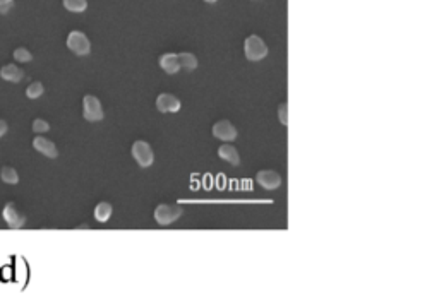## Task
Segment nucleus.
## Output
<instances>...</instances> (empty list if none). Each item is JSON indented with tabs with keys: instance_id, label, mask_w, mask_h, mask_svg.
<instances>
[{
	"instance_id": "1",
	"label": "nucleus",
	"mask_w": 439,
	"mask_h": 303,
	"mask_svg": "<svg viewBox=\"0 0 439 303\" xmlns=\"http://www.w3.org/2000/svg\"><path fill=\"white\" fill-rule=\"evenodd\" d=\"M244 53L251 62H259L268 55V45L264 43V40L258 34H251L246 38L244 43Z\"/></svg>"
},
{
	"instance_id": "2",
	"label": "nucleus",
	"mask_w": 439,
	"mask_h": 303,
	"mask_svg": "<svg viewBox=\"0 0 439 303\" xmlns=\"http://www.w3.org/2000/svg\"><path fill=\"white\" fill-rule=\"evenodd\" d=\"M67 46L70 51H74L76 55H89L91 51V41L83 31H70L67 36Z\"/></svg>"
},
{
	"instance_id": "3",
	"label": "nucleus",
	"mask_w": 439,
	"mask_h": 303,
	"mask_svg": "<svg viewBox=\"0 0 439 303\" xmlns=\"http://www.w3.org/2000/svg\"><path fill=\"white\" fill-rule=\"evenodd\" d=\"M182 216V207L178 204H160L155 209V219L158 224H170Z\"/></svg>"
},
{
	"instance_id": "4",
	"label": "nucleus",
	"mask_w": 439,
	"mask_h": 303,
	"mask_svg": "<svg viewBox=\"0 0 439 303\" xmlns=\"http://www.w3.org/2000/svg\"><path fill=\"white\" fill-rule=\"evenodd\" d=\"M83 113L84 118L89 122H98L105 117L103 106H101V101L93 94H86L83 100Z\"/></svg>"
},
{
	"instance_id": "5",
	"label": "nucleus",
	"mask_w": 439,
	"mask_h": 303,
	"mask_svg": "<svg viewBox=\"0 0 439 303\" xmlns=\"http://www.w3.org/2000/svg\"><path fill=\"white\" fill-rule=\"evenodd\" d=\"M132 156L142 168L151 166L153 161H155V153H153L150 144L144 141H136L132 144Z\"/></svg>"
},
{
	"instance_id": "6",
	"label": "nucleus",
	"mask_w": 439,
	"mask_h": 303,
	"mask_svg": "<svg viewBox=\"0 0 439 303\" xmlns=\"http://www.w3.org/2000/svg\"><path fill=\"white\" fill-rule=\"evenodd\" d=\"M2 214H4L6 223L11 226V228H21V226H24V223H26V216L17 209V205L14 202H7L4 205Z\"/></svg>"
},
{
	"instance_id": "7",
	"label": "nucleus",
	"mask_w": 439,
	"mask_h": 303,
	"mask_svg": "<svg viewBox=\"0 0 439 303\" xmlns=\"http://www.w3.org/2000/svg\"><path fill=\"white\" fill-rule=\"evenodd\" d=\"M213 136L225 142H232L237 139V128L230 120H218L213 125Z\"/></svg>"
},
{
	"instance_id": "8",
	"label": "nucleus",
	"mask_w": 439,
	"mask_h": 303,
	"mask_svg": "<svg viewBox=\"0 0 439 303\" xmlns=\"http://www.w3.org/2000/svg\"><path fill=\"white\" fill-rule=\"evenodd\" d=\"M256 180H258V183L266 190H275L282 185V177H280V173H277L275 169H261V172H258Z\"/></svg>"
},
{
	"instance_id": "9",
	"label": "nucleus",
	"mask_w": 439,
	"mask_h": 303,
	"mask_svg": "<svg viewBox=\"0 0 439 303\" xmlns=\"http://www.w3.org/2000/svg\"><path fill=\"white\" fill-rule=\"evenodd\" d=\"M156 108L161 113H175L180 110V100L170 92H161L156 98Z\"/></svg>"
},
{
	"instance_id": "10",
	"label": "nucleus",
	"mask_w": 439,
	"mask_h": 303,
	"mask_svg": "<svg viewBox=\"0 0 439 303\" xmlns=\"http://www.w3.org/2000/svg\"><path fill=\"white\" fill-rule=\"evenodd\" d=\"M33 146H34L36 151H40L42 154H45V156H48V158H57V154H59L57 146H55L52 141H48L47 137H34Z\"/></svg>"
},
{
	"instance_id": "11",
	"label": "nucleus",
	"mask_w": 439,
	"mask_h": 303,
	"mask_svg": "<svg viewBox=\"0 0 439 303\" xmlns=\"http://www.w3.org/2000/svg\"><path fill=\"white\" fill-rule=\"evenodd\" d=\"M160 67L167 74H175L180 70V60H178V53H163L160 56Z\"/></svg>"
},
{
	"instance_id": "12",
	"label": "nucleus",
	"mask_w": 439,
	"mask_h": 303,
	"mask_svg": "<svg viewBox=\"0 0 439 303\" xmlns=\"http://www.w3.org/2000/svg\"><path fill=\"white\" fill-rule=\"evenodd\" d=\"M218 156L222 159H225V161H228L230 164H233V166L241 164V156H239V151L228 142L222 144V146L218 147Z\"/></svg>"
},
{
	"instance_id": "13",
	"label": "nucleus",
	"mask_w": 439,
	"mask_h": 303,
	"mask_svg": "<svg viewBox=\"0 0 439 303\" xmlns=\"http://www.w3.org/2000/svg\"><path fill=\"white\" fill-rule=\"evenodd\" d=\"M0 75H2V79H6L9 82H19L24 77V72L16 64H7L0 69Z\"/></svg>"
},
{
	"instance_id": "14",
	"label": "nucleus",
	"mask_w": 439,
	"mask_h": 303,
	"mask_svg": "<svg viewBox=\"0 0 439 303\" xmlns=\"http://www.w3.org/2000/svg\"><path fill=\"white\" fill-rule=\"evenodd\" d=\"M112 204L110 202H98L96 204V207H95V218H96V221H100V223H106V221L110 219V216H112Z\"/></svg>"
},
{
	"instance_id": "15",
	"label": "nucleus",
	"mask_w": 439,
	"mask_h": 303,
	"mask_svg": "<svg viewBox=\"0 0 439 303\" xmlns=\"http://www.w3.org/2000/svg\"><path fill=\"white\" fill-rule=\"evenodd\" d=\"M178 60H180V69L194 70L197 67L196 55L191 53V51H184V53H178Z\"/></svg>"
},
{
	"instance_id": "16",
	"label": "nucleus",
	"mask_w": 439,
	"mask_h": 303,
	"mask_svg": "<svg viewBox=\"0 0 439 303\" xmlns=\"http://www.w3.org/2000/svg\"><path fill=\"white\" fill-rule=\"evenodd\" d=\"M64 7L70 12H83L88 7V0H64Z\"/></svg>"
},
{
	"instance_id": "17",
	"label": "nucleus",
	"mask_w": 439,
	"mask_h": 303,
	"mask_svg": "<svg viewBox=\"0 0 439 303\" xmlns=\"http://www.w3.org/2000/svg\"><path fill=\"white\" fill-rule=\"evenodd\" d=\"M0 177H2V180L6 183H12L14 185V183L19 182V175H17V172L12 166H4L2 172H0Z\"/></svg>"
},
{
	"instance_id": "18",
	"label": "nucleus",
	"mask_w": 439,
	"mask_h": 303,
	"mask_svg": "<svg viewBox=\"0 0 439 303\" xmlns=\"http://www.w3.org/2000/svg\"><path fill=\"white\" fill-rule=\"evenodd\" d=\"M43 91H45V87H43L42 82H40V81H34V82H31V84L28 86L26 96L31 98V100H36V98H40V96L43 94Z\"/></svg>"
},
{
	"instance_id": "19",
	"label": "nucleus",
	"mask_w": 439,
	"mask_h": 303,
	"mask_svg": "<svg viewBox=\"0 0 439 303\" xmlns=\"http://www.w3.org/2000/svg\"><path fill=\"white\" fill-rule=\"evenodd\" d=\"M14 59L17 62H31L33 55L28 48H16L14 50Z\"/></svg>"
},
{
	"instance_id": "20",
	"label": "nucleus",
	"mask_w": 439,
	"mask_h": 303,
	"mask_svg": "<svg viewBox=\"0 0 439 303\" xmlns=\"http://www.w3.org/2000/svg\"><path fill=\"white\" fill-rule=\"evenodd\" d=\"M33 130L36 134H43L50 130V123L47 120H43V118H34L33 120Z\"/></svg>"
},
{
	"instance_id": "21",
	"label": "nucleus",
	"mask_w": 439,
	"mask_h": 303,
	"mask_svg": "<svg viewBox=\"0 0 439 303\" xmlns=\"http://www.w3.org/2000/svg\"><path fill=\"white\" fill-rule=\"evenodd\" d=\"M278 118L280 122H282V125H287L288 120H287V103H282V105L278 106Z\"/></svg>"
},
{
	"instance_id": "22",
	"label": "nucleus",
	"mask_w": 439,
	"mask_h": 303,
	"mask_svg": "<svg viewBox=\"0 0 439 303\" xmlns=\"http://www.w3.org/2000/svg\"><path fill=\"white\" fill-rule=\"evenodd\" d=\"M12 5V0H0V12L6 14Z\"/></svg>"
},
{
	"instance_id": "23",
	"label": "nucleus",
	"mask_w": 439,
	"mask_h": 303,
	"mask_svg": "<svg viewBox=\"0 0 439 303\" xmlns=\"http://www.w3.org/2000/svg\"><path fill=\"white\" fill-rule=\"evenodd\" d=\"M7 130H9V125H7V122L4 120V118H0V139L4 137V134H7Z\"/></svg>"
},
{
	"instance_id": "24",
	"label": "nucleus",
	"mask_w": 439,
	"mask_h": 303,
	"mask_svg": "<svg viewBox=\"0 0 439 303\" xmlns=\"http://www.w3.org/2000/svg\"><path fill=\"white\" fill-rule=\"evenodd\" d=\"M204 2H208V4H214V2H216V0H204Z\"/></svg>"
}]
</instances>
